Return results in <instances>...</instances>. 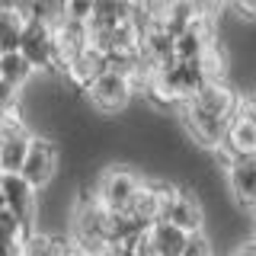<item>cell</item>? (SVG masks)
I'll list each match as a JSON object with an SVG mask.
<instances>
[{
	"label": "cell",
	"instance_id": "obj_1",
	"mask_svg": "<svg viewBox=\"0 0 256 256\" xmlns=\"http://www.w3.org/2000/svg\"><path fill=\"white\" fill-rule=\"evenodd\" d=\"M16 52H20L32 68H38V70H61L58 42H54V22L45 16V10L36 6L32 13H26L22 36H20V48H16Z\"/></svg>",
	"mask_w": 256,
	"mask_h": 256
},
{
	"label": "cell",
	"instance_id": "obj_2",
	"mask_svg": "<svg viewBox=\"0 0 256 256\" xmlns=\"http://www.w3.org/2000/svg\"><path fill=\"white\" fill-rule=\"evenodd\" d=\"M109 228H112V212H106L100 202L86 198L80 202L77 214H74V240L80 253H106L109 250Z\"/></svg>",
	"mask_w": 256,
	"mask_h": 256
},
{
	"label": "cell",
	"instance_id": "obj_3",
	"mask_svg": "<svg viewBox=\"0 0 256 256\" xmlns=\"http://www.w3.org/2000/svg\"><path fill=\"white\" fill-rule=\"evenodd\" d=\"M86 93H90V100H93L96 109L122 112L128 106V100H132V93H134V77L128 74V70L112 68V64H109L106 70H100V74L90 80Z\"/></svg>",
	"mask_w": 256,
	"mask_h": 256
},
{
	"label": "cell",
	"instance_id": "obj_4",
	"mask_svg": "<svg viewBox=\"0 0 256 256\" xmlns=\"http://www.w3.org/2000/svg\"><path fill=\"white\" fill-rule=\"evenodd\" d=\"M20 173L32 189H45L48 182L54 180V173H58V148L48 138H36V134H32Z\"/></svg>",
	"mask_w": 256,
	"mask_h": 256
},
{
	"label": "cell",
	"instance_id": "obj_5",
	"mask_svg": "<svg viewBox=\"0 0 256 256\" xmlns=\"http://www.w3.org/2000/svg\"><path fill=\"white\" fill-rule=\"evenodd\" d=\"M141 189V180L125 166H112L100 176V189H96V202L106 212H125L132 205L134 192Z\"/></svg>",
	"mask_w": 256,
	"mask_h": 256
},
{
	"label": "cell",
	"instance_id": "obj_6",
	"mask_svg": "<svg viewBox=\"0 0 256 256\" xmlns=\"http://www.w3.org/2000/svg\"><path fill=\"white\" fill-rule=\"evenodd\" d=\"M230 157H256V112H253V102H240L234 118L228 125V134H224L221 148Z\"/></svg>",
	"mask_w": 256,
	"mask_h": 256
},
{
	"label": "cell",
	"instance_id": "obj_7",
	"mask_svg": "<svg viewBox=\"0 0 256 256\" xmlns=\"http://www.w3.org/2000/svg\"><path fill=\"white\" fill-rule=\"evenodd\" d=\"M234 116H214V112H205L192 102H182V122H186V132L196 138L202 148H221L224 134H228V125Z\"/></svg>",
	"mask_w": 256,
	"mask_h": 256
},
{
	"label": "cell",
	"instance_id": "obj_8",
	"mask_svg": "<svg viewBox=\"0 0 256 256\" xmlns=\"http://www.w3.org/2000/svg\"><path fill=\"white\" fill-rule=\"evenodd\" d=\"M160 221H170L180 230H186V234H198L205 218H202V208H198V202L189 196V192L166 186V192H164V208H160Z\"/></svg>",
	"mask_w": 256,
	"mask_h": 256
},
{
	"label": "cell",
	"instance_id": "obj_9",
	"mask_svg": "<svg viewBox=\"0 0 256 256\" xmlns=\"http://www.w3.org/2000/svg\"><path fill=\"white\" fill-rule=\"evenodd\" d=\"M0 192H4L6 212H10L22 228H29L32 214H36V192L38 189H32L29 182L22 180V173H0Z\"/></svg>",
	"mask_w": 256,
	"mask_h": 256
},
{
	"label": "cell",
	"instance_id": "obj_10",
	"mask_svg": "<svg viewBox=\"0 0 256 256\" xmlns=\"http://www.w3.org/2000/svg\"><path fill=\"white\" fill-rule=\"evenodd\" d=\"M212 45H218V42H214V26H212V20L196 16V20H192L189 26L173 38V58H180V61H202V54H205Z\"/></svg>",
	"mask_w": 256,
	"mask_h": 256
},
{
	"label": "cell",
	"instance_id": "obj_11",
	"mask_svg": "<svg viewBox=\"0 0 256 256\" xmlns=\"http://www.w3.org/2000/svg\"><path fill=\"white\" fill-rule=\"evenodd\" d=\"M29 138L32 134L16 122V116L6 118V125L0 128V173H20L29 150Z\"/></svg>",
	"mask_w": 256,
	"mask_h": 256
},
{
	"label": "cell",
	"instance_id": "obj_12",
	"mask_svg": "<svg viewBox=\"0 0 256 256\" xmlns=\"http://www.w3.org/2000/svg\"><path fill=\"white\" fill-rule=\"evenodd\" d=\"M228 186L237 205L256 208V157H230L228 160Z\"/></svg>",
	"mask_w": 256,
	"mask_h": 256
},
{
	"label": "cell",
	"instance_id": "obj_13",
	"mask_svg": "<svg viewBox=\"0 0 256 256\" xmlns=\"http://www.w3.org/2000/svg\"><path fill=\"white\" fill-rule=\"evenodd\" d=\"M186 240H189V234L170 221H154L144 230V246H148L150 256H182Z\"/></svg>",
	"mask_w": 256,
	"mask_h": 256
},
{
	"label": "cell",
	"instance_id": "obj_14",
	"mask_svg": "<svg viewBox=\"0 0 256 256\" xmlns=\"http://www.w3.org/2000/svg\"><path fill=\"white\" fill-rule=\"evenodd\" d=\"M54 42H58V58H61V70L70 58H77L86 45H90V32L84 22H70V20H58L54 22Z\"/></svg>",
	"mask_w": 256,
	"mask_h": 256
},
{
	"label": "cell",
	"instance_id": "obj_15",
	"mask_svg": "<svg viewBox=\"0 0 256 256\" xmlns=\"http://www.w3.org/2000/svg\"><path fill=\"white\" fill-rule=\"evenodd\" d=\"M109 68V61H106V54L100 52V48H93V45H86L84 52L77 54V58H70L68 64H64V74H68L70 80H74L77 86H90V80L100 74V70H106Z\"/></svg>",
	"mask_w": 256,
	"mask_h": 256
},
{
	"label": "cell",
	"instance_id": "obj_16",
	"mask_svg": "<svg viewBox=\"0 0 256 256\" xmlns=\"http://www.w3.org/2000/svg\"><path fill=\"white\" fill-rule=\"evenodd\" d=\"M20 256H80L70 240L48 237V234H26L20 240Z\"/></svg>",
	"mask_w": 256,
	"mask_h": 256
},
{
	"label": "cell",
	"instance_id": "obj_17",
	"mask_svg": "<svg viewBox=\"0 0 256 256\" xmlns=\"http://www.w3.org/2000/svg\"><path fill=\"white\" fill-rule=\"evenodd\" d=\"M22 22H26V13L20 6H0V54L20 48Z\"/></svg>",
	"mask_w": 256,
	"mask_h": 256
},
{
	"label": "cell",
	"instance_id": "obj_18",
	"mask_svg": "<svg viewBox=\"0 0 256 256\" xmlns=\"http://www.w3.org/2000/svg\"><path fill=\"white\" fill-rule=\"evenodd\" d=\"M32 64L22 58L20 52H6V54H0V84L4 86H10V90H20L22 84L32 77Z\"/></svg>",
	"mask_w": 256,
	"mask_h": 256
},
{
	"label": "cell",
	"instance_id": "obj_19",
	"mask_svg": "<svg viewBox=\"0 0 256 256\" xmlns=\"http://www.w3.org/2000/svg\"><path fill=\"white\" fill-rule=\"evenodd\" d=\"M93 4L96 0H61V20H70V22H90L93 16Z\"/></svg>",
	"mask_w": 256,
	"mask_h": 256
},
{
	"label": "cell",
	"instance_id": "obj_20",
	"mask_svg": "<svg viewBox=\"0 0 256 256\" xmlns=\"http://www.w3.org/2000/svg\"><path fill=\"white\" fill-rule=\"evenodd\" d=\"M22 237H26V228L4 208L0 212V240H22Z\"/></svg>",
	"mask_w": 256,
	"mask_h": 256
},
{
	"label": "cell",
	"instance_id": "obj_21",
	"mask_svg": "<svg viewBox=\"0 0 256 256\" xmlns=\"http://www.w3.org/2000/svg\"><path fill=\"white\" fill-rule=\"evenodd\" d=\"M182 256H212V246H208V240L202 237V230H198V234H189L186 246H182Z\"/></svg>",
	"mask_w": 256,
	"mask_h": 256
},
{
	"label": "cell",
	"instance_id": "obj_22",
	"mask_svg": "<svg viewBox=\"0 0 256 256\" xmlns=\"http://www.w3.org/2000/svg\"><path fill=\"white\" fill-rule=\"evenodd\" d=\"M186 4L196 10V16H205V20H212V16L221 10L224 0H186Z\"/></svg>",
	"mask_w": 256,
	"mask_h": 256
},
{
	"label": "cell",
	"instance_id": "obj_23",
	"mask_svg": "<svg viewBox=\"0 0 256 256\" xmlns=\"http://www.w3.org/2000/svg\"><path fill=\"white\" fill-rule=\"evenodd\" d=\"M230 4L244 20H256V0H230Z\"/></svg>",
	"mask_w": 256,
	"mask_h": 256
},
{
	"label": "cell",
	"instance_id": "obj_24",
	"mask_svg": "<svg viewBox=\"0 0 256 256\" xmlns=\"http://www.w3.org/2000/svg\"><path fill=\"white\" fill-rule=\"evenodd\" d=\"M0 256H20V240H0Z\"/></svg>",
	"mask_w": 256,
	"mask_h": 256
},
{
	"label": "cell",
	"instance_id": "obj_25",
	"mask_svg": "<svg viewBox=\"0 0 256 256\" xmlns=\"http://www.w3.org/2000/svg\"><path fill=\"white\" fill-rule=\"evenodd\" d=\"M234 256H256V240H250V244H244V246H237Z\"/></svg>",
	"mask_w": 256,
	"mask_h": 256
},
{
	"label": "cell",
	"instance_id": "obj_26",
	"mask_svg": "<svg viewBox=\"0 0 256 256\" xmlns=\"http://www.w3.org/2000/svg\"><path fill=\"white\" fill-rule=\"evenodd\" d=\"M16 116V112H6V109H0V128H4L6 125V118H13Z\"/></svg>",
	"mask_w": 256,
	"mask_h": 256
},
{
	"label": "cell",
	"instance_id": "obj_27",
	"mask_svg": "<svg viewBox=\"0 0 256 256\" xmlns=\"http://www.w3.org/2000/svg\"><path fill=\"white\" fill-rule=\"evenodd\" d=\"M0 6H16V0H0Z\"/></svg>",
	"mask_w": 256,
	"mask_h": 256
},
{
	"label": "cell",
	"instance_id": "obj_28",
	"mask_svg": "<svg viewBox=\"0 0 256 256\" xmlns=\"http://www.w3.org/2000/svg\"><path fill=\"white\" fill-rule=\"evenodd\" d=\"M4 208H6V205H4V192H0V212H4Z\"/></svg>",
	"mask_w": 256,
	"mask_h": 256
},
{
	"label": "cell",
	"instance_id": "obj_29",
	"mask_svg": "<svg viewBox=\"0 0 256 256\" xmlns=\"http://www.w3.org/2000/svg\"><path fill=\"white\" fill-rule=\"evenodd\" d=\"M80 256H102V253H80Z\"/></svg>",
	"mask_w": 256,
	"mask_h": 256
},
{
	"label": "cell",
	"instance_id": "obj_30",
	"mask_svg": "<svg viewBox=\"0 0 256 256\" xmlns=\"http://www.w3.org/2000/svg\"><path fill=\"white\" fill-rule=\"evenodd\" d=\"M253 112H256V102H253Z\"/></svg>",
	"mask_w": 256,
	"mask_h": 256
},
{
	"label": "cell",
	"instance_id": "obj_31",
	"mask_svg": "<svg viewBox=\"0 0 256 256\" xmlns=\"http://www.w3.org/2000/svg\"><path fill=\"white\" fill-rule=\"evenodd\" d=\"M128 4H132V0H128Z\"/></svg>",
	"mask_w": 256,
	"mask_h": 256
}]
</instances>
